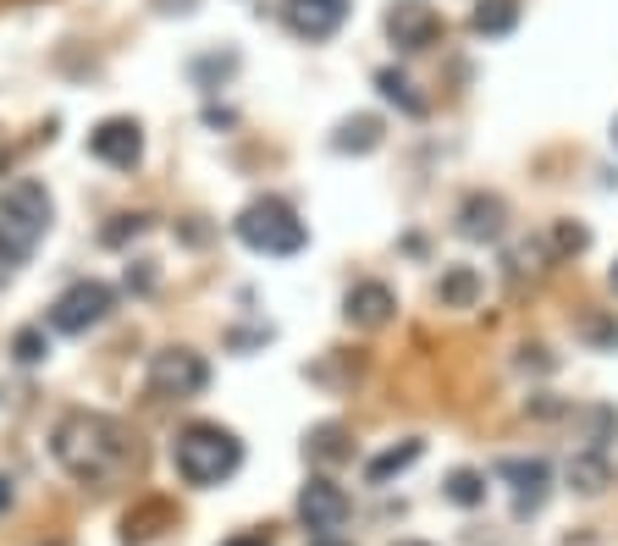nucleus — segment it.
Listing matches in <instances>:
<instances>
[{
    "mask_svg": "<svg viewBox=\"0 0 618 546\" xmlns=\"http://www.w3.org/2000/svg\"><path fill=\"white\" fill-rule=\"evenodd\" d=\"M50 452H56V464L83 481V486H111L128 475L133 464V441L128 430L111 420V414H95V409H72L56 420L50 430Z\"/></svg>",
    "mask_w": 618,
    "mask_h": 546,
    "instance_id": "f257e3e1",
    "label": "nucleus"
},
{
    "mask_svg": "<svg viewBox=\"0 0 618 546\" xmlns=\"http://www.w3.org/2000/svg\"><path fill=\"white\" fill-rule=\"evenodd\" d=\"M171 464L183 475V486H221L243 470V441L227 425L194 420L171 436Z\"/></svg>",
    "mask_w": 618,
    "mask_h": 546,
    "instance_id": "f03ea898",
    "label": "nucleus"
},
{
    "mask_svg": "<svg viewBox=\"0 0 618 546\" xmlns=\"http://www.w3.org/2000/svg\"><path fill=\"white\" fill-rule=\"evenodd\" d=\"M232 232H238V243H243V248L271 254V259H288V254H299V248L310 243V227H304V221H299V210H293L288 199H277V194L249 199V205L238 210Z\"/></svg>",
    "mask_w": 618,
    "mask_h": 546,
    "instance_id": "7ed1b4c3",
    "label": "nucleus"
},
{
    "mask_svg": "<svg viewBox=\"0 0 618 546\" xmlns=\"http://www.w3.org/2000/svg\"><path fill=\"white\" fill-rule=\"evenodd\" d=\"M144 387H149V398H160V403H189V398H199V392L210 387V364H205L194 348H160V353L149 359Z\"/></svg>",
    "mask_w": 618,
    "mask_h": 546,
    "instance_id": "20e7f679",
    "label": "nucleus"
},
{
    "mask_svg": "<svg viewBox=\"0 0 618 546\" xmlns=\"http://www.w3.org/2000/svg\"><path fill=\"white\" fill-rule=\"evenodd\" d=\"M50 216H56V205H50V194H45V182L17 177V182H7V189H0V232H12L23 248H34V243L50 232Z\"/></svg>",
    "mask_w": 618,
    "mask_h": 546,
    "instance_id": "39448f33",
    "label": "nucleus"
},
{
    "mask_svg": "<svg viewBox=\"0 0 618 546\" xmlns=\"http://www.w3.org/2000/svg\"><path fill=\"white\" fill-rule=\"evenodd\" d=\"M111 310H117V293H111L106 282H95V277H83V282H72V288L50 304V326L66 331V337H83L88 326H100Z\"/></svg>",
    "mask_w": 618,
    "mask_h": 546,
    "instance_id": "423d86ee",
    "label": "nucleus"
},
{
    "mask_svg": "<svg viewBox=\"0 0 618 546\" xmlns=\"http://www.w3.org/2000/svg\"><path fill=\"white\" fill-rule=\"evenodd\" d=\"M348 513H353L348 492H342L331 475H310V486L299 492V519H304V530H310V535H337V530L348 524Z\"/></svg>",
    "mask_w": 618,
    "mask_h": 546,
    "instance_id": "0eeeda50",
    "label": "nucleus"
},
{
    "mask_svg": "<svg viewBox=\"0 0 618 546\" xmlns=\"http://www.w3.org/2000/svg\"><path fill=\"white\" fill-rule=\"evenodd\" d=\"M88 155H95L100 166H111V171H133V166L144 160V133H138V122H133V117H106L95 133H88Z\"/></svg>",
    "mask_w": 618,
    "mask_h": 546,
    "instance_id": "6e6552de",
    "label": "nucleus"
},
{
    "mask_svg": "<svg viewBox=\"0 0 618 546\" xmlns=\"http://www.w3.org/2000/svg\"><path fill=\"white\" fill-rule=\"evenodd\" d=\"M282 23H288V34L320 45L348 23V0H282Z\"/></svg>",
    "mask_w": 618,
    "mask_h": 546,
    "instance_id": "1a4fd4ad",
    "label": "nucleus"
},
{
    "mask_svg": "<svg viewBox=\"0 0 618 546\" xmlns=\"http://www.w3.org/2000/svg\"><path fill=\"white\" fill-rule=\"evenodd\" d=\"M497 475L513 486V513H519V519H530V513L547 502V475H553L547 459H502Z\"/></svg>",
    "mask_w": 618,
    "mask_h": 546,
    "instance_id": "9d476101",
    "label": "nucleus"
},
{
    "mask_svg": "<svg viewBox=\"0 0 618 546\" xmlns=\"http://www.w3.org/2000/svg\"><path fill=\"white\" fill-rule=\"evenodd\" d=\"M387 34H392L398 50H425V45H436L441 17L425 7V0H398V7L387 12Z\"/></svg>",
    "mask_w": 618,
    "mask_h": 546,
    "instance_id": "9b49d317",
    "label": "nucleus"
},
{
    "mask_svg": "<svg viewBox=\"0 0 618 546\" xmlns=\"http://www.w3.org/2000/svg\"><path fill=\"white\" fill-rule=\"evenodd\" d=\"M392 310H398V299H392V288H387V282H353V288H348V299H342L348 326H360V331L387 326V320H392Z\"/></svg>",
    "mask_w": 618,
    "mask_h": 546,
    "instance_id": "f8f14e48",
    "label": "nucleus"
},
{
    "mask_svg": "<svg viewBox=\"0 0 618 546\" xmlns=\"http://www.w3.org/2000/svg\"><path fill=\"white\" fill-rule=\"evenodd\" d=\"M459 232H464L470 243H497V238L508 232V205H502L497 194H470V199L459 205Z\"/></svg>",
    "mask_w": 618,
    "mask_h": 546,
    "instance_id": "ddd939ff",
    "label": "nucleus"
},
{
    "mask_svg": "<svg viewBox=\"0 0 618 546\" xmlns=\"http://www.w3.org/2000/svg\"><path fill=\"white\" fill-rule=\"evenodd\" d=\"M304 459H310V464H320V470H331V464L353 459V441H348V430H342V425H315V430L304 436Z\"/></svg>",
    "mask_w": 618,
    "mask_h": 546,
    "instance_id": "4468645a",
    "label": "nucleus"
},
{
    "mask_svg": "<svg viewBox=\"0 0 618 546\" xmlns=\"http://www.w3.org/2000/svg\"><path fill=\"white\" fill-rule=\"evenodd\" d=\"M436 299H441V310H475V299H481V277H475V265H448V270H441Z\"/></svg>",
    "mask_w": 618,
    "mask_h": 546,
    "instance_id": "2eb2a0df",
    "label": "nucleus"
},
{
    "mask_svg": "<svg viewBox=\"0 0 618 546\" xmlns=\"http://www.w3.org/2000/svg\"><path fill=\"white\" fill-rule=\"evenodd\" d=\"M331 149L337 155H371V149H381V117H348V122H337Z\"/></svg>",
    "mask_w": 618,
    "mask_h": 546,
    "instance_id": "dca6fc26",
    "label": "nucleus"
},
{
    "mask_svg": "<svg viewBox=\"0 0 618 546\" xmlns=\"http://www.w3.org/2000/svg\"><path fill=\"white\" fill-rule=\"evenodd\" d=\"M569 486L585 492V497L607 492V486H613V464H607V452H596V447L574 452V459H569Z\"/></svg>",
    "mask_w": 618,
    "mask_h": 546,
    "instance_id": "f3484780",
    "label": "nucleus"
},
{
    "mask_svg": "<svg viewBox=\"0 0 618 546\" xmlns=\"http://www.w3.org/2000/svg\"><path fill=\"white\" fill-rule=\"evenodd\" d=\"M420 452H425V441H403V447H387L381 459H371V464H365V481H371V486H387L392 475H403V470H409V464L420 459Z\"/></svg>",
    "mask_w": 618,
    "mask_h": 546,
    "instance_id": "a211bd4d",
    "label": "nucleus"
},
{
    "mask_svg": "<svg viewBox=\"0 0 618 546\" xmlns=\"http://www.w3.org/2000/svg\"><path fill=\"white\" fill-rule=\"evenodd\" d=\"M470 23H475V34L502 39V34H513V23H519V0H481Z\"/></svg>",
    "mask_w": 618,
    "mask_h": 546,
    "instance_id": "6ab92c4d",
    "label": "nucleus"
},
{
    "mask_svg": "<svg viewBox=\"0 0 618 546\" xmlns=\"http://www.w3.org/2000/svg\"><path fill=\"white\" fill-rule=\"evenodd\" d=\"M166 519H171V508H166V502H144L138 513H128V519H122V541H128V546H144V541H155V535H160V524H166Z\"/></svg>",
    "mask_w": 618,
    "mask_h": 546,
    "instance_id": "aec40b11",
    "label": "nucleus"
},
{
    "mask_svg": "<svg viewBox=\"0 0 618 546\" xmlns=\"http://www.w3.org/2000/svg\"><path fill=\"white\" fill-rule=\"evenodd\" d=\"M376 88H381V100H392V106H398V111H409V117H420V111H425V100L414 95V83H409L398 66H381V72H376Z\"/></svg>",
    "mask_w": 618,
    "mask_h": 546,
    "instance_id": "412c9836",
    "label": "nucleus"
},
{
    "mask_svg": "<svg viewBox=\"0 0 618 546\" xmlns=\"http://www.w3.org/2000/svg\"><path fill=\"white\" fill-rule=\"evenodd\" d=\"M441 497H448L453 508H481L486 502V481L475 470H453L448 481H441Z\"/></svg>",
    "mask_w": 618,
    "mask_h": 546,
    "instance_id": "4be33fe9",
    "label": "nucleus"
},
{
    "mask_svg": "<svg viewBox=\"0 0 618 546\" xmlns=\"http://www.w3.org/2000/svg\"><path fill=\"white\" fill-rule=\"evenodd\" d=\"M580 425H585V441L602 452V441L618 430V414H613L607 403H591V409H580Z\"/></svg>",
    "mask_w": 618,
    "mask_h": 546,
    "instance_id": "5701e85b",
    "label": "nucleus"
},
{
    "mask_svg": "<svg viewBox=\"0 0 618 546\" xmlns=\"http://www.w3.org/2000/svg\"><path fill=\"white\" fill-rule=\"evenodd\" d=\"M12 353H17V364H39V359L50 353V342H45V326H23V331L12 337Z\"/></svg>",
    "mask_w": 618,
    "mask_h": 546,
    "instance_id": "b1692460",
    "label": "nucleus"
},
{
    "mask_svg": "<svg viewBox=\"0 0 618 546\" xmlns=\"http://www.w3.org/2000/svg\"><path fill=\"white\" fill-rule=\"evenodd\" d=\"M585 243H591V232L580 221H553V248L558 254H585Z\"/></svg>",
    "mask_w": 618,
    "mask_h": 546,
    "instance_id": "393cba45",
    "label": "nucleus"
},
{
    "mask_svg": "<svg viewBox=\"0 0 618 546\" xmlns=\"http://www.w3.org/2000/svg\"><path fill=\"white\" fill-rule=\"evenodd\" d=\"M580 331H585L596 348H618V320H585Z\"/></svg>",
    "mask_w": 618,
    "mask_h": 546,
    "instance_id": "a878e982",
    "label": "nucleus"
},
{
    "mask_svg": "<svg viewBox=\"0 0 618 546\" xmlns=\"http://www.w3.org/2000/svg\"><path fill=\"white\" fill-rule=\"evenodd\" d=\"M28 259V248L12 238V232H0V270H12V265H23Z\"/></svg>",
    "mask_w": 618,
    "mask_h": 546,
    "instance_id": "bb28decb",
    "label": "nucleus"
},
{
    "mask_svg": "<svg viewBox=\"0 0 618 546\" xmlns=\"http://www.w3.org/2000/svg\"><path fill=\"white\" fill-rule=\"evenodd\" d=\"M7 508H12V481L0 475V513H7Z\"/></svg>",
    "mask_w": 618,
    "mask_h": 546,
    "instance_id": "cd10ccee",
    "label": "nucleus"
},
{
    "mask_svg": "<svg viewBox=\"0 0 618 546\" xmlns=\"http://www.w3.org/2000/svg\"><path fill=\"white\" fill-rule=\"evenodd\" d=\"M227 546H271V541H259V535H238V541H227Z\"/></svg>",
    "mask_w": 618,
    "mask_h": 546,
    "instance_id": "c85d7f7f",
    "label": "nucleus"
},
{
    "mask_svg": "<svg viewBox=\"0 0 618 546\" xmlns=\"http://www.w3.org/2000/svg\"><path fill=\"white\" fill-rule=\"evenodd\" d=\"M310 546H348V541H337V535H315Z\"/></svg>",
    "mask_w": 618,
    "mask_h": 546,
    "instance_id": "c756f323",
    "label": "nucleus"
},
{
    "mask_svg": "<svg viewBox=\"0 0 618 546\" xmlns=\"http://www.w3.org/2000/svg\"><path fill=\"white\" fill-rule=\"evenodd\" d=\"M613 144H618V117H613Z\"/></svg>",
    "mask_w": 618,
    "mask_h": 546,
    "instance_id": "7c9ffc66",
    "label": "nucleus"
},
{
    "mask_svg": "<svg viewBox=\"0 0 618 546\" xmlns=\"http://www.w3.org/2000/svg\"><path fill=\"white\" fill-rule=\"evenodd\" d=\"M398 546H425V541H398Z\"/></svg>",
    "mask_w": 618,
    "mask_h": 546,
    "instance_id": "2f4dec72",
    "label": "nucleus"
},
{
    "mask_svg": "<svg viewBox=\"0 0 618 546\" xmlns=\"http://www.w3.org/2000/svg\"><path fill=\"white\" fill-rule=\"evenodd\" d=\"M613 288H618V265H613Z\"/></svg>",
    "mask_w": 618,
    "mask_h": 546,
    "instance_id": "473e14b6",
    "label": "nucleus"
}]
</instances>
